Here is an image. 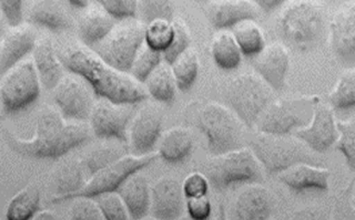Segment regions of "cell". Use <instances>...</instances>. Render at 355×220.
<instances>
[{
    "instance_id": "obj_46",
    "label": "cell",
    "mask_w": 355,
    "mask_h": 220,
    "mask_svg": "<svg viewBox=\"0 0 355 220\" xmlns=\"http://www.w3.org/2000/svg\"><path fill=\"white\" fill-rule=\"evenodd\" d=\"M189 215L196 220H205L210 216L211 204L207 196L190 197L187 201Z\"/></svg>"
},
{
    "instance_id": "obj_32",
    "label": "cell",
    "mask_w": 355,
    "mask_h": 220,
    "mask_svg": "<svg viewBox=\"0 0 355 220\" xmlns=\"http://www.w3.org/2000/svg\"><path fill=\"white\" fill-rule=\"evenodd\" d=\"M40 204V192L36 186H27L11 199L7 208V219L27 220L33 218Z\"/></svg>"
},
{
    "instance_id": "obj_13",
    "label": "cell",
    "mask_w": 355,
    "mask_h": 220,
    "mask_svg": "<svg viewBox=\"0 0 355 220\" xmlns=\"http://www.w3.org/2000/svg\"><path fill=\"white\" fill-rule=\"evenodd\" d=\"M53 99L62 116L73 120L90 118L94 105L90 88L81 75L62 77L53 89Z\"/></svg>"
},
{
    "instance_id": "obj_21",
    "label": "cell",
    "mask_w": 355,
    "mask_h": 220,
    "mask_svg": "<svg viewBox=\"0 0 355 220\" xmlns=\"http://www.w3.org/2000/svg\"><path fill=\"white\" fill-rule=\"evenodd\" d=\"M288 62L290 59L286 48L283 44H272L255 55L253 66L272 89L280 90L284 86Z\"/></svg>"
},
{
    "instance_id": "obj_35",
    "label": "cell",
    "mask_w": 355,
    "mask_h": 220,
    "mask_svg": "<svg viewBox=\"0 0 355 220\" xmlns=\"http://www.w3.org/2000/svg\"><path fill=\"white\" fill-rule=\"evenodd\" d=\"M138 1L139 20L146 25L155 20H173L175 14V0H137Z\"/></svg>"
},
{
    "instance_id": "obj_9",
    "label": "cell",
    "mask_w": 355,
    "mask_h": 220,
    "mask_svg": "<svg viewBox=\"0 0 355 220\" xmlns=\"http://www.w3.org/2000/svg\"><path fill=\"white\" fill-rule=\"evenodd\" d=\"M259 161L252 151L233 149L216 155L209 164L207 174L209 182L218 190L227 188L239 182H252L261 176Z\"/></svg>"
},
{
    "instance_id": "obj_8",
    "label": "cell",
    "mask_w": 355,
    "mask_h": 220,
    "mask_svg": "<svg viewBox=\"0 0 355 220\" xmlns=\"http://www.w3.org/2000/svg\"><path fill=\"white\" fill-rule=\"evenodd\" d=\"M40 77L35 62L21 60L3 75L0 83V98L5 112L16 113L27 108L38 99Z\"/></svg>"
},
{
    "instance_id": "obj_33",
    "label": "cell",
    "mask_w": 355,
    "mask_h": 220,
    "mask_svg": "<svg viewBox=\"0 0 355 220\" xmlns=\"http://www.w3.org/2000/svg\"><path fill=\"white\" fill-rule=\"evenodd\" d=\"M232 33L242 53L248 57L259 55L266 47L263 33L253 20H245L234 26Z\"/></svg>"
},
{
    "instance_id": "obj_47",
    "label": "cell",
    "mask_w": 355,
    "mask_h": 220,
    "mask_svg": "<svg viewBox=\"0 0 355 220\" xmlns=\"http://www.w3.org/2000/svg\"><path fill=\"white\" fill-rule=\"evenodd\" d=\"M252 1L264 12H272L280 8L281 6L284 5L288 0H252Z\"/></svg>"
},
{
    "instance_id": "obj_6",
    "label": "cell",
    "mask_w": 355,
    "mask_h": 220,
    "mask_svg": "<svg viewBox=\"0 0 355 220\" xmlns=\"http://www.w3.org/2000/svg\"><path fill=\"white\" fill-rule=\"evenodd\" d=\"M198 127L207 136L209 151L221 155L238 149L243 136V122L236 113L218 103H210L200 111Z\"/></svg>"
},
{
    "instance_id": "obj_4",
    "label": "cell",
    "mask_w": 355,
    "mask_h": 220,
    "mask_svg": "<svg viewBox=\"0 0 355 220\" xmlns=\"http://www.w3.org/2000/svg\"><path fill=\"white\" fill-rule=\"evenodd\" d=\"M147 25L127 18L116 24L108 36L92 48L107 64L122 72L130 71L139 49L146 42Z\"/></svg>"
},
{
    "instance_id": "obj_14",
    "label": "cell",
    "mask_w": 355,
    "mask_h": 220,
    "mask_svg": "<svg viewBox=\"0 0 355 220\" xmlns=\"http://www.w3.org/2000/svg\"><path fill=\"white\" fill-rule=\"evenodd\" d=\"M331 48L345 66L355 64V1L342 6L330 22Z\"/></svg>"
},
{
    "instance_id": "obj_37",
    "label": "cell",
    "mask_w": 355,
    "mask_h": 220,
    "mask_svg": "<svg viewBox=\"0 0 355 220\" xmlns=\"http://www.w3.org/2000/svg\"><path fill=\"white\" fill-rule=\"evenodd\" d=\"M161 62V53L148 46L144 42L139 49L136 58L131 66V75L139 82H144L150 73L159 66Z\"/></svg>"
},
{
    "instance_id": "obj_18",
    "label": "cell",
    "mask_w": 355,
    "mask_h": 220,
    "mask_svg": "<svg viewBox=\"0 0 355 220\" xmlns=\"http://www.w3.org/2000/svg\"><path fill=\"white\" fill-rule=\"evenodd\" d=\"M184 196L177 179L162 177L151 187L150 212L157 219H177L184 210Z\"/></svg>"
},
{
    "instance_id": "obj_31",
    "label": "cell",
    "mask_w": 355,
    "mask_h": 220,
    "mask_svg": "<svg viewBox=\"0 0 355 220\" xmlns=\"http://www.w3.org/2000/svg\"><path fill=\"white\" fill-rule=\"evenodd\" d=\"M125 155H127L125 149L120 145L101 144L88 152L80 162L90 179L94 174L114 164Z\"/></svg>"
},
{
    "instance_id": "obj_48",
    "label": "cell",
    "mask_w": 355,
    "mask_h": 220,
    "mask_svg": "<svg viewBox=\"0 0 355 220\" xmlns=\"http://www.w3.org/2000/svg\"><path fill=\"white\" fill-rule=\"evenodd\" d=\"M35 219L44 220V219H58V216L55 215V212L51 210H42V212H37L36 215L33 216Z\"/></svg>"
},
{
    "instance_id": "obj_50",
    "label": "cell",
    "mask_w": 355,
    "mask_h": 220,
    "mask_svg": "<svg viewBox=\"0 0 355 220\" xmlns=\"http://www.w3.org/2000/svg\"><path fill=\"white\" fill-rule=\"evenodd\" d=\"M198 1H203V0H198Z\"/></svg>"
},
{
    "instance_id": "obj_22",
    "label": "cell",
    "mask_w": 355,
    "mask_h": 220,
    "mask_svg": "<svg viewBox=\"0 0 355 220\" xmlns=\"http://www.w3.org/2000/svg\"><path fill=\"white\" fill-rule=\"evenodd\" d=\"M116 20L101 6H88L78 20L79 38L85 46L92 49L108 36L116 26Z\"/></svg>"
},
{
    "instance_id": "obj_41",
    "label": "cell",
    "mask_w": 355,
    "mask_h": 220,
    "mask_svg": "<svg viewBox=\"0 0 355 220\" xmlns=\"http://www.w3.org/2000/svg\"><path fill=\"white\" fill-rule=\"evenodd\" d=\"M172 26L175 35L172 38L171 44L169 47L164 50V60L168 64H171L175 59L189 48V44L191 42L190 38V33H189L188 27L186 24L181 19L172 20Z\"/></svg>"
},
{
    "instance_id": "obj_24",
    "label": "cell",
    "mask_w": 355,
    "mask_h": 220,
    "mask_svg": "<svg viewBox=\"0 0 355 220\" xmlns=\"http://www.w3.org/2000/svg\"><path fill=\"white\" fill-rule=\"evenodd\" d=\"M139 172L131 174L116 190L127 205L131 219L146 217L151 207V187L148 179Z\"/></svg>"
},
{
    "instance_id": "obj_29",
    "label": "cell",
    "mask_w": 355,
    "mask_h": 220,
    "mask_svg": "<svg viewBox=\"0 0 355 220\" xmlns=\"http://www.w3.org/2000/svg\"><path fill=\"white\" fill-rule=\"evenodd\" d=\"M171 64L160 62L159 66L146 79V90L151 97L160 102L170 103L175 100L177 81L170 68Z\"/></svg>"
},
{
    "instance_id": "obj_45",
    "label": "cell",
    "mask_w": 355,
    "mask_h": 220,
    "mask_svg": "<svg viewBox=\"0 0 355 220\" xmlns=\"http://www.w3.org/2000/svg\"><path fill=\"white\" fill-rule=\"evenodd\" d=\"M0 6L9 26L21 24L25 0H0Z\"/></svg>"
},
{
    "instance_id": "obj_23",
    "label": "cell",
    "mask_w": 355,
    "mask_h": 220,
    "mask_svg": "<svg viewBox=\"0 0 355 220\" xmlns=\"http://www.w3.org/2000/svg\"><path fill=\"white\" fill-rule=\"evenodd\" d=\"M273 208L271 193L261 185H251L236 197L233 214L236 219L263 220L271 215Z\"/></svg>"
},
{
    "instance_id": "obj_2",
    "label": "cell",
    "mask_w": 355,
    "mask_h": 220,
    "mask_svg": "<svg viewBox=\"0 0 355 220\" xmlns=\"http://www.w3.org/2000/svg\"><path fill=\"white\" fill-rule=\"evenodd\" d=\"M89 138L85 124L66 123L60 111L51 107L40 110L36 118L33 138L24 140L15 135L7 136L12 151L33 158H58Z\"/></svg>"
},
{
    "instance_id": "obj_39",
    "label": "cell",
    "mask_w": 355,
    "mask_h": 220,
    "mask_svg": "<svg viewBox=\"0 0 355 220\" xmlns=\"http://www.w3.org/2000/svg\"><path fill=\"white\" fill-rule=\"evenodd\" d=\"M94 199L97 201L105 219L125 220L130 218L125 201L119 193H116V190L99 194L94 196Z\"/></svg>"
},
{
    "instance_id": "obj_40",
    "label": "cell",
    "mask_w": 355,
    "mask_h": 220,
    "mask_svg": "<svg viewBox=\"0 0 355 220\" xmlns=\"http://www.w3.org/2000/svg\"><path fill=\"white\" fill-rule=\"evenodd\" d=\"M68 214L69 218L76 220L105 219L97 201L90 196H77L71 199Z\"/></svg>"
},
{
    "instance_id": "obj_11",
    "label": "cell",
    "mask_w": 355,
    "mask_h": 220,
    "mask_svg": "<svg viewBox=\"0 0 355 220\" xmlns=\"http://www.w3.org/2000/svg\"><path fill=\"white\" fill-rule=\"evenodd\" d=\"M157 156L158 155L155 153H149L141 156L133 154L125 155L114 164L94 174V176L85 185V187L72 196L71 199L77 196L94 197L105 192H114L121 186L122 183L125 182L131 174L141 171L142 168L149 165L150 163H153Z\"/></svg>"
},
{
    "instance_id": "obj_28",
    "label": "cell",
    "mask_w": 355,
    "mask_h": 220,
    "mask_svg": "<svg viewBox=\"0 0 355 220\" xmlns=\"http://www.w3.org/2000/svg\"><path fill=\"white\" fill-rule=\"evenodd\" d=\"M193 149V136L188 129L173 127L161 140L159 155L168 163L182 162Z\"/></svg>"
},
{
    "instance_id": "obj_7",
    "label": "cell",
    "mask_w": 355,
    "mask_h": 220,
    "mask_svg": "<svg viewBox=\"0 0 355 220\" xmlns=\"http://www.w3.org/2000/svg\"><path fill=\"white\" fill-rule=\"evenodd\" d=\"M253 154L269 173L282 172L291 166L314 164V157L301 142L286 135L262 133L251 142Z\"/></svg>"
},
{
    "instance_id": "obj_34",
    "label": "cell",
    "mask_w": 355,
    "mask_h": 220,
    "mask_svg": "<svg viewBox=\"0 0 355 220\" xmlns=\"http://www.w3.org/2000/svg\"><path fill=\"white\" fill-rule=\"evenodd\" d=\"M172 71L181 91H188L197 80L199 58L196 50L188 48L171 64Z\"/></svg>"
},
{
    "instance_id": "obj_42",
    "label": "cell",
    "mask_w": 355,
    "mask_h": 220,
    "mask_svg": "<svg viewBox=\"0 0 355 220\" xmlns=\"http://www.w3.org/2000/svg\"><path fill=\"white\" fill-rule=\"evenodd\" d=\"M338 133L341 138L338 140V151L345 156L349 167L355 171V118L349 121L338 122Z\"/></svg>"
},
{
    "instance_id": "obj_20",
    "label": "cell",
    "mask_w": 355,
    "mask_h": 220,
    "mask_svg": "<svg viewBox=\"0 0 355 220\" xmlns=\"http://www.w3.org/2000/svg\"><path fill=\"white\" fill-rule=\"evenodd\" d=\"M36 31L29 25L10 26L0 42V70L5 73L36 46Z\"/></svg>"
},
{
    "instance_id": "obj_43",
    "label": "cell",
    "mask_w": 355,
    "mask_h": 220,
    "mask_svg": "<svg viewBox=\"0 0 355 220\" xmlns=\"http://www.w3.org/2000/svg\"><path fill=\"white\" fill-rule=\"evenodd\" d=\"M96 1L116 19H127V18H135L137 16V10H138L137 0H96Z\"/></svg>"
},
{
    "instance_id": "obj_1",
    "label": "cell",
    "mask_w": 355,
    "mask_h": 220,
    "mask_svg": "<svg viewBox=\"0 0 355 220\" xmlns=\"http://www.w3.org/2000/svg\"><path fill=\"white\" fill-rule=\"evenodd\" d=\"M58 55L64 68L81 75L101 98L116 103H138L147 98L141 82L107 64L92 48L70 46Z\"/></svg>"
},
{
    "instance_id": "obj_19",
    "label": "cell",
    "mask_w": 355,
    "mask_h": 220,
    "mask_svg": "<svg viewBox=\"0 0 355 220\" xmlns=\"http://www.w3.org/2000/svg\"><path fill=\"white\" fill-rule=\"evenodd\" d=\"M297 136L313 151L323 153L330 149L338 138V127L331 109L316 104L310 127L297 129Z\"/></svg>"
},
{
    "instance_id": "obj_12",
    "label": "cell",
    "mask_w": 355,
    "mask_h": 220,
    "mask_svg": "<svg viewBox=\"0 0 355 220\" xmlns=\"http://www.w3.org/2000/svg\"><path fill=\"white\" fill-rule=\"evenodd\" d=\"M137 103H116L100 100L94 103L90 114L92 132L99 138L127 140L128 127L137 113Z\"/></svg>"
},
{
    "instance_id": "obj_25",
    "label": "cell",
    "mask_w": 355,
    "mask_h": 220,
    "mask_svg": "<svg viewBox=\"0 0 355 220\" xmlns=\"http://www.w3.org/2000/svg\"><path fill=\"white\" fill-rule=\"evenodd\" d=\"M33 62L42 86L47 90L55 89L62 79V66L59 55H55L53 42L47 37L37 40L33 48Z\"/></svg>"
},
{
    "instance_id": "obj_5",
    "label": "cell",
    "mask_w": 355,
    "mask_h": 220,
    "mask_svg": "<svg viewBox=\"0 0 355 220\" xmlns=\"http://www.w3.org/2000/svg\"><path fill=\"white\" fill-rule=\"evenodd\" d=\"M271 86L261 77L241 75L234 77L225 89L227 105L243 124L253 127L266 108L271 104Z\"/></svg>"
},
{
    "instance_id": "obj_17",
    "label": "cell",
    "mask_w": 355,
    "mask_h": 220,
    "mask_svg": "<svg viewBox=\"0 0 355 220\" xmlns=\"http://www.w3.org/2000/svg\"><path fill=\"white\" fill-rule=\"evenodd\" d=\"M258 9L252 0H207L205 12L212 27L223 30L245 20H254Z\"/></svg>"
},
{
    "instance_id": "obj_27",
    "label": "cell",
    "mask_w": 355,
    "mask_h": 220,
    "mask_svg": "<svg viewBox=\"0 0 355 220\" xmlns=\"http://www.w3.org/2000/svg\"><path fill=\"white\" fill-rule=\"evenodd\" d=\"M329 177L330 172L327 169L301 163L284 169L281 173L280 181L297 192L305 190H325L329 187Z\"/></svg>"
},
{
    "instance_id": "obj_49",
    "label": "cell",
    "mask_w": 355,
    "mask_h": 220,
    "mask_svg": "<svg viewBox=\"0 0 355 220\" xmlns=\"http://www.w3.org/2000/svg\"><path fill=\"white\" fill-rule=\"evenodd\" d=\"M71 5L76 6L78 8H87L89 6V0H69Z\"/></svg>"
},
{
    "instance_id": "obj_16",
    "label": "cell",
    "mask_w": 355,
    "mask_h": 220,
    "mask_svg": "<svg viewBox=\"0 0 355 220\" xmlns=\"http://www.w3.org/2000/svg\"><path fill=\"white\" fill-rule=\"evenodd\" d=\"M69 0H25L24 16L26 20L53 31L69 29L73 17Z\"/></svg>"
},
{
    "instance_id": "obj_3",
    "label": "cell",
    "mask_w": 355,
    "mask_h": 220,
    "mask_svg": "<svg viewBox=\"0 0 355 220\" xmlns=\"http://www.w3.org/2000/svg\"><path fill=\"white\" fill-rule=\"evenodd\" d=\"M325 29L327 11L320 0H290L277 18L279 36L299 51L318 46Z\"/></svg>"
},
{
    "instance_id": "obj_10",
    "label": "cell",
    "mask_w": 355,
    "mask_h": 220,
    "mask_svg": "<svg viewBox=\"0 0 355 220\" xmlns=\"http://www.w3.org/2000/svg\"><path fill=\"white\" fill-rule=\"evenodd\" d=\"M318 103V97L281 100L271 103L259 118V129L268 134L286 135L310 121L308 109H313Z\"/></svg>"
},
{
    "instance_id": "obj_30",
    "label": "cell",
    "mask_w": 355,
    "mask_h": 220,
    "mask_svg": "<svg viewBox=\"0 0 355 220\" xmlns=\"http://www.w3.org/2000/svg\"><path fill=\"white\" fill-rule=\"evenodd\" d=\"M211 53L216 66L223 70L236 69L241 62V49L233 33L221 31L214 37Z\"/></svg>"
},
{
    "instance_id": "obj_26",
    "label": "cell",
    "mask_w": 355,
    "mask_h": 220,
    "mask_svg": "<svg viewBox=\"0 0 355 220\" xmlns=\"http://www.w3.org/2000/svg\"><path fill=\"white\" fill-rule=\"evenodd\" d=\"M88 181L89 176L80 161L64 163L53 173V188L55 196L53 201L57 203L71 199L72 196L85 187Z\"/></svg>"
},
{
    "instance_id": "obj_15",
    "label": "cell",
    "mask_w": 355,
    "mask_h": 220,
    "mask_svg": "<svg viewBox=\"0 0 355 220\" xmlns=\"http://www.w3.org/2000/svg\"><path fill=\"white\" fill-rule=\"evenodd\" d=\"M162 114L153 107L137 111L128 127V138L133 155L149 154L160 138Z\"/></svg>"
},
{
    "instance_id": "obj_44",
    "label": "cell",
    "mask_w": 355,
    "mask_h": 220,
    "mask_svg": "<svg viewBox=\"0 0 355 220\" xmlns=\"http://www.w3.org/2000/svg\"><path fill=\"white\" fill-rule=\"evenodd\" d=\"M182 187L187 199L203 196L208 192L209 179L202 174L193 173L187 177Z\"/></svg>"
},
{
    "instance_id": "obj_36",
    "label": "cell",
    "mask_w": 355,
    "mask_h": 220,
    "mask_svg": "<svg viewBox=\"0 0 355 220\" xmlns=\"http://www.w3.org/2000/svg\"><path fill=\"white\" fill-rule=\"evenodd\" d=\"M331 104L338 110L355 107V70L344 72L330 94Z\"/></svg>"
},
{
    "instance_id": "obj_38",
    "label": "cell",
    "mask_w": 355,
    "mask_h": 220,
    "mask_svg": "<svg viewBox=\"0 0 355 220\" xmlns=\"http://www.w3.org/2000/svg\"><path fill=\"white\" fill-rule=\"evenodd\" d=\"M175 35L172 21L158 19L150 22L146 29V44L153 49L164 53L171 44Z\"/></svg>"
}]
</instances>
